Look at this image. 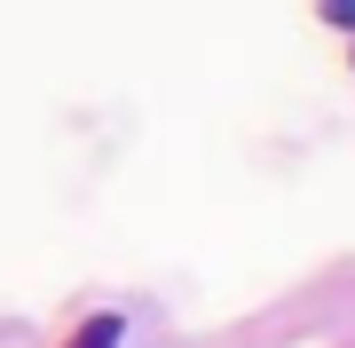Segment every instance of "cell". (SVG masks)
Segmentation results:
<instances>
[{"label":"cell","instance_id":"obj_1","mask_svg":"<svg viewBox=\"0 0 355 348\" xmlns=\"http://www.w3.org/2000/svg\"><path fill=\"white\" fill-rule=\"evenodd\" d=\"M111 340H119V317H95L87 340H71V348H111Z\"/></svg>","mask_w":355,"mask_h":348},{"label":"cell","instance_id":"obj_2","mask_svg":"<svg viewBox=\"0 0 355 348\" xmlns=\"http://www.w3.org/2000/svg\"><path fill=\"white\" fill-rule=\"evenodd\" d=\"M324 16H331V24H347V32H355V0H347V8H324Z\"/></svg>","mask_w":355,"mask_h":348}]
</instances>
